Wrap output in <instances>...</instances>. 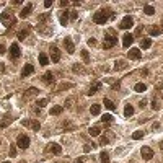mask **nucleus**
I'll use <instances>...</instances> for the list:
<instances>
[{
  "mask_svg": "<svg viewBox=\"0 0 163 163\" xmlns=\"http://www.w3.org/2000/svg\"><path fill=\"white\" fill-rule=\"evenodd\" d=\"M67 87H72V83H60L59 85V90H65Z\"/></svg>",
  "mask_w": 163,
  "mask_h": 163,
  "instance_id": "obj_42",
  "label": "nucleus"
},
{
  "mask_svg": "<svg viewBox=\"0 0 163 163\" xmlns=\"http://www.w3.org/2000/svg\"><path fill=\"white\" fill-rule=\"evenodd\" d=\"M36 104L39 106V108H44V106L47 104V100H46V98H41V100H38V101H36Z\"/></svg>",
  "mask_w": 163,
  "mask_h": 163,
  "instance_id": "obj_37",
  "label": "nucleus"
},
{
  "mask_svg": "<svg viewBox=\"0 0 163 163\" xmlns=\"http://www.w3.org/2000/svg\"><path fill=\"white\" fill-rule=\"evenodd\" d=\"M26 36H28V31H26V30H21V31L18 33V39H20V41L26 39Z\"/></svg>",
  "mask_w": 163,
  "mask_h": 163,
  "instance_id": "obj_35",
  "label": "nucleus"
},
{
  "mask_svg": "<svg viewBox=\"0 0 163 163\" xmlns=\"http://www.w3.org/2000/svg\"><path fill=\"white\" fill-rule=\"evenodd\" d=\"M100 111H101V106H100V104H93V106L90 108L91 116H98V114H100Z\"/></svg>",
  "mask_w": 163,
  "mask_h": 163,
  "instance_id": "obj_23",
  "label": "nucleus"
},
{
  "mask_svg": "<svg viewBox=\"0 0 163 163\" xmlns=\"http://www.w3.org/2000/svg\"><path fill=\"white\" fill-rule=\"evenodd\" d=\"M158 129H160V124L155 122V124H153V131H158Z\"/></svg>",
  "mask_w": 163,
  "mask_h": 163,
  "instance_id": "obj_49",
  "label": "nucleus"
},
{
  "mask_svg": "<svg viewBox=\"0 0 163 163\" xmlns=\"http://www.w3.org/2000/svg\"><path fill=\"white\" fill-rule=\"evenodd\" d=\"M114 17V13H113L109 8H103V10H98L95 15H93V21L96 25H104L106 21H108L109 18Z\"/></svg>",
  "mask_w": 163,
  "mask_h": 163,
  "instance_id": "obj_1",
  "label": "nucleus"
},
{
  "mask_svg": "<svg viewBox=\"0 0 163 163\" xmlns=\"http://www.w3.org/2000/svg\"><path fill=\"white\" fill-rule=\"evenodd\" d=\"M72 70H74V72H83V67L79 65V64H75V65L72 67Z\"/></svg>",
  "mask_w": 163,
  "mask_h": 163,
  "instance_id": "obj_39",
  "label": "nucleus"
},
{
  "mask_svg": "<svg viewBox=\"0 0 163 163\" xmlns=\"http://www.w3.org/2000/svg\"><path fill=\"white\" fill-rule=\"evenodd\" d=\"M42 80H44L46 83H52L54 82V74L52 72H46L44 75H42Z\"/></svg>",
  "mask_w": 163,
  "mask_h": 163,
  "instance_id": "obj_22",
  "label": "nucleus"
},
{
  "mask_svg": "<svg viewBox=\"0 0 163 163\" xmlns=\"http://www.w3.org/2000/svg\"><path fill=\"white\" fill-rule=\"evenodd\" d=\"M160 145H161V148H163V142H161V144H160Z\"/></svg>",
  "mask_w": 163,
  "mask_h": 163,
  "instance_id": "obj_54",
  "label": "nucleus"
},
{
  "mask_svg": "<svg viewBox=\"0 0 163 163\" xmlns=\"http://www.w3.org/2000/svg\"><path fill=\"white\" fill-rule=\"evenodd\" d=\"M39 64H41V65H47V64H49V57H47L44 52L39 54Z\"/></svg>",
  "mask_w": 163,
  "mask_h": 163,
  "instance_id": "obj_26",
  "label": "nucleus"
},
{
  "mask_svg": "<svg viewBox=\"0 0 163 163\" xmlns=\"http://www.w3.org/2000/svg\"><path fill=\"white\" fill-rule=\"evenodd\" d=\"M132 42H134V34L126 33L124 36H122V46L124 47H129V46H132Z\"/></svg>",
  "mask_w": 163,
  "mask_h": 163,
  "instance_id": "obj_14",
  "label": "nucleus"
},
{
  "mask_svg": "<svg viewBox=\"0 0 163 163\" xmlns=\"http://www.w3.org/2000/svg\"><path fill=\"white\" fill-rule=\"evenodd\" d=\"M126 67H127V62H124V60H117L114 64V70H121V69H126Z\"/></svg>",
  "mask_w": 163,
  "mask_h": 163,
  "instance_id": "obj_29",
  "label": "nucleus"
},
{
  "mask_svg": "<svg viewBox=\"0 0 163 163\" xmlns=\"http://www.w3.org/2000/svg\"><path fill=\"white\" fill-rule=\"evenodd\" d=\"M31 10H33V3H28V5L25 7V8L20 12V18H26V17L31 13Z\"/></svg>",
  "mask_w": 163,
  "mask_h": 163,
  "instance_id": "obj_16",
  "label": "nucleus"
},
{
  "mask_svg": "<svg viewBox=\"0 0 163 163\" xmlns=\"http://www.w3.org/2000/svg\"><path fill=\"white\" fill-rule=\"evenodd\" d=\"M70 18H72V20H77V18H79V13H77V10H72V12H70Z\"/></svg>",
  "mask_w": 163,
  "mask_h": 163,
  "instance_id": "obj_41",
  "label": "nucleus"
},
{
  "mask_svg": "<svg viewBox=\"0 0 163 163\" xmlns=\"http://www.w3.org/2000/svg\"><path fill=\"white\" fill-rule=\"evenodd\" d=\"M140 155H142L144 160H152L153 158V150L150 147H142L140 148Z\"/></svg>",
  "mask_w": 163,
  "mask_h": 163,
  "instance_id": "obj_8",
  "label": "nucleus"
},
{
  "mask_svg": "<svg viewBox=\"0 0 163 163\" xmlns=\"http://www.w3.org/2000/svg\"><path fill=\"white\" fill-rule=\"evenodd\" d=\"M2 163H10V161H2Z\"/></svg>",
  "mask_w": 163,
  "mask_h": 163,
  "instance_id": "obj_53",
  "label": "nucleus"
},
{
  "mask_svg": "<svg viewBox=\"0 0 163 163\" xmlns=\"http://www.w3.org/2000/svg\"><path fill=\"white\" fill-rule=\"evenodd\" d=\"M69 18H70V10H64V12L60 13V17H59L60 25H62V26H65V25L69 23Z\"/></svg>",
  "mask_w": 163,
  "mask_h": 163,
  "instance_id": "obj_15",
  "label": "nucleus"
},
{
  "mask_svg": "<svg viewBox=\"0 0 163 163\" xmlns=\"http://www.w3.org/2000/svg\"><path fill=\"white\" fill-rule=\"evenodd\" d=\"M7 52V49H5V46L2 44V42H0V55H2V54H5Z\"/></svg>",
  "mask_w": 163,
  "mask_h": 163,
  "instance_id": "obj_44",
  "label": "nucleus"
},
{
  "mask_svg": "<svg viewBox=\"0 0 163 163\" xmlns=\"http://www.w3.org/2000/svg\"><path fill=\"white\" fill-rule=\"evenodd\" d=\"M64 46H65V51H67L69 54H74V52H75V44H74V41L70 39L69 36L64 38Z\"/></svg>",
  "mask_w": 163,
  "mask_h": 163,
  "instance_id": "obj_7",
  "label": "nucleus"
},
{
  "mask_svg": "<svg viewBox=\"0 0 163 163\" xmlns=\"http://www.w3.org/2000/svg\"><path fill=\"white\" fill-rule=\"evenodd\" d=\"M139 104H140V106H142V108H144V106H145V104H147V101H145V100H142V101H140V103H139Z\"/></svg>",
  "mask_w": 163,
  "mask_h": 163,
  "instance_id": "obj_51",
  "label": "nucleus"
},
{
  "mask_svg": "<svg viewBox=\"0 0 163 163\" xmlns=\"http://www.w3.org/2000/svg\"><path fill=\"white\" fill-rule=\"evenodd\" d=\"M47 18H49V13H42V15H39L38 20H39V21H46Z\"/></svg>",
  "mask_w": 163,
  "mask_h": 163,
  "instance_id": "obj_40",
  "label": "nucleus"
},
{
  "mask_svg": "<svg viewBox=\"0 0 163 163\" xmlns=\"http://www.w3.org/2000/svg\"><path fill=\"white\" fill-rule=\"evenodd\" d=\"M108 142H109V140H106V139H104V137H103V139H101V144H103V145H106V144H108Z\"/></svg>",
  "mask_w": 163,
  "mask_h": 163,
  "instance_id": "obj_50",
  "label": "nucleus"
},
{
  "mask_svg": "<svg viewBox=\"0 0 163 163\" xmlns=\"http://www.w3.org/2000/svg\"><path fill=\"white\" fill-rule=\"evenodd\" d=\"M49 51H51V60L52 62H59L60 60V49L57 46H51Z\"/></svg>",
  "mask_w": 163,
  "mask_h": 163,
  "instance_id": "obj_6",
  "label": "nucleus"
},
{
  "mask_svg": "<svg viewBox=\"0 0 163 163\" xmlns=\"http://www.w3.org/2000/svg\"><path fill=\"white\" fill-rule=\"evenodd\" d=\"M134 90H136L137 93H144V91L147 90V85H144V83H137L136 87H134Z\"/></svg>",
  "mask_w": 163,
  "mask_h": 163,
  "instance_id": "obj_28",
  "label": "nucleus"
},
{
  "mask_svg": "<svg viewBox=\"0 0 163 163\" xmlns=\"http://www.w3.org/2000/svg\"><path fill=\"white\" fill-rule=\"evenodd\" d=\"M8 155H10V157H15V155H17V147L13 145V144L10 145V153Z\"/></svg>",
  "mask_w": 163,
  "mask_h": 163,
  "instance_id": "obj_38",
  "label": "nucleus"
},
{
  "mask_svg": "<svg viewBox=\"0 0 163 163\" xmlns=\"http://www.w3.org/2000/svg\"><path fill=\"white\" fill-rule=\"evenodd\" d=\"M132 114H134V108H132V104H126V108H124V116L131 117Z\"/></svg>",
  "mask_w": 163,
  "mask_h": 163,
  "instance_id": "obj_25",
  "label": "nucleus"
},
{
  "mask_svg": "<svg viewBox=\"0 0 163 163\" xmlns=\"http://www.w3.org/2000/svg\"><path fill=\"white\" fill-rule=\"evenodd\" d=\"M0 21H2V23H3V26H5V28H10L12 25H15V23H17L15 17H12L8 12H3V13H0Z\"/></svg>",
  "mask_w": 163,
  "mask_h": 163,
  "instance_id": "obj_2",
  "label": "nucleus"
},
{
  "mask_svg": "<svg viewBox=\"0 0 163 163\" xmlns=\"http://www.w3.org/2000/svg\"><path fill=\"white\" fill-rule=\"evenodd\" d=\"M59 3H60L62 7H67V5H69L70 2H67V0H60V2H59Z\"/></svg>",
  "mask_w": 163,
  "mask_h": 163,
  "instance_id": "obj_46",
  "label": "nucleus"
},
{
  "mask_svg": "<svg viewBox=\"0 0 163 163\" xmlns=\"http://www.w3.org/2000/svg\"><path fill=\"white\" fill-rule=\"evenodd\" d=\"M82 57H83V62L85 64L90 62V54H88V51H82Z\"/></svg>",
  "mask_w": 163,
  "mask_h": 163,
  "instance_id": "obj_36",
  "label": "nucleus"
},
{
  "mask_svg": "<svg viewBox=\"0 0 163 163\" xmlns=\"http://www.w3.org/2000/svg\"><path fill=\"white\" fill-rule=\"evenodd\" d=\"M103 122H113V121H114V117H113L111 114H103Z\"/></svg>",
  "mask_w": 163,
  "mask_h": 163,
  "instance_id": "obj_34",
  "label": "nucleus"
},
{
  "mask_svg": "<svg viewBox=\"0 0 163 163\" xmlns=\"http://www.w3.org/2000/svg\"><path fill=\"white\" fill-rule=\"evenodd\" d=\"M100 160H101V163H109V155L106 152H101L100 153Z\"/></svg>",
  "mask_w": 163,
  "mask_h": 163,
  "instance_id": "obj_32",
  "label": "nucleus"
},
{
  "mask_svg": "<svg viewBox=\"0 0 163 163\" xmlns=\"http://www.w3.org/2000/svg\"><path fill=\"white\" fill-rule=\"evenodd\" d=\"M100 88H101V82H95V83L90 87V90H88V93H87V95H88V96L95 95V93H96V91L100 90Z\"/></svg>",
  "mask_w": 163,
  "mask_h": 163,
  "instance_id": "obj_17",
  "label": "nucleus"
},
{
  "mask_svg": "<svg viewBox=\"0 0 163 163\" xmlns=\"http://www.w3.org/2000/svg\"><path fill=\"white\" fill-rule=\"evenodd\" d=\"M38 88H34V87H31L30 90H28L26 91V93H25V100H28V98H30V96H34V95H38Z\"/></svg>",
  "mask_w": 163,
  "mask_h": 163,
  "instance_id": "obj_24",
  "label": "nucleus"
},
{
  "mask_svg": "<svg viewBox=\"0 0 163 163\" xmlns=\"http://www.w3.org/2000/svg\"><path fill=\"white\" fill-rule=\"evenodd\" d=\"M140 74H142L144 77H147V75H148V70H147V69H142V70H140Z\"/></svg>",
  "mask_w": 163,
  "mask_h": 163,
  "instance_id": "obj_47",
  "label": "nucleus"
},
{
  "mask_svg": "<svg viewBox=\"0 0 163 163\" xmlns=\"http://www.w3.org/2000/svg\"><path fill=\"white\" fill-rule=\"evenodd\" d=\"M21 124L23 126H30L33 131H39V121H36V119H33V121H30V119H23V121H21Z\"/></svg>",
  "mask_w": 163,
  "mask_h": 163,
  "instance_id": "obj_11",
  "label": "nucleus"
},
{
  "mask_svg": "<svg viewBox=\"0 0 163 163\" xmlns=\"http://www.w3.org/2000/svg\"><path fill=\"white\" fill-rule=\"evenodd\" d=\"M132 25H134L132 17H124L121 25H119V28H121V30H129V28H132Z\"/></svg>",
  "mask_w": 163,
  "mask_h": 163,
  "instance_id": "obj_10",
  "label": "nucleus"
},
{
  "mask_svg": "<svg viewBox=\"0 0 163 163\" xmlns=\"http://www.w3.org/2000/svg\"><path fill=\"white\" fill-rule=\"evenodd\" d=\"M62 106H52V108H51V114L52 116H57V114H60V113H62Z\"/></svg>",
  "mask_w": 163,
  "mask_h": 163,
  "instance_id": "obj_30",
  "label": "nucleus"
},
{
  "mask_svg": "<svg viewBox=\"0 0 163 163\" xmlns=\"http://www.w3.org/2000/svg\"><path fill=\"white\" fill-rule=\"evenodd\" d=\"M88 46H96V39L95 38H90L88 39Z\"/></svg>",
  "mask_w": 163,
  "mask_h": 163,
  "instance_id": "obj_43",
  "label": "nucleus"
},
{
  "mask_svg": "<svg viewBox=\"0 0 163 163\" xmlns=\"http://www.w3.org/2000/svg\"><path fill=\"white\" fill-rule=\"evenodd\" d=\"M46 152H47V153H52V155H60V153H62V147H60L59 144L51 142V144H47Z\"/></svg>",
  "mask_w": 163,
  "mask_h": 163,
  "instance_id": "obj_4",
  "label": "nucleus"
},
{
  "mask_svg": "<svg viewBox=\"0 0 163 163\" xmlns=\"http://www.w3.org/2000/svg\"><path fill=\"white\" fill-rule=\"evenodd\" d=\"M158 106H160V104H158L157 101H153V103H152V108H153V109H158Z\"/></svg>",
  "mask_w": 163,
  "mask_h": 163,
  "instance_id": "obj_48",
  "label": "nucleus"
},
{
  "mask_svg": "<svg viewBox=\"0 0 163 163\" xmlns=\"http://www.w3.org/2000/svg\"><path fill=\"white\" fill-rule=\"evenodd\" d=\"M10 55H12V59H18L21 55V49H20V46L17 44V42H13V44L10 46Z\"/></svg>",
  "mask_w": 163,
  "mask_h": 163,
  "instance_id": "obj_9",
  "label": "nucleus"
},
{
  "mask_svg": "<svg viewBox=\"0 0 163 163\" xmlns=\"http://www.w3.org/2000/svg\"><path fill=\"white\" fill-rule=\"evenodd\" d=\"M116 44H117V38L113 36L111 33L106 34L104 39H103V49H111V47H114Z\"/></svg>",
  "mask_w": 163,
  "mask_h": 163,
  "instance_id": "obj_3",
  "label": "nucleus"
},
{
  "mask_svg": "<svg viewBox=\"0 0 163 163\" xmlns=\"http://www.w3.org/2000/svg\"><path fill=\"white\" fill-rule=\"evenodd\" d=\"M44 7H46V8H51V7H52V2H49V0H46V2H44Z\"/></svg>",
  "mask_w": 163,
  "mask_h": 163,
  "instance_id": "obj_45",
  "label": "nucleus"
},
{
  "mask_svg": "<svg viewBox=\"0 0 163 163\" xmlns=\"http://www.w3.org/2000/svg\"><path fill=\"white\" fill-rule=\"evenodd\" d=\"M148 33H150V36H160V34H161V28L150 26V28H148Z\"/></svg>",
  "mask_w": 163,
  "mask_h": 163,
  "instance_id": "obj_20",
  "label": "nucleus"
},
{
  "mask_svg": "<svg viewBox=\"0 0 163 163\" xmlns=\"http://www.w3.org/2000/svg\"><path fill=\"white\" fill-rule=\"evenodd\" d=\"M104 108H108L109 111H114V109H116V104L113 103L111 100H108V98H106V100H104Z\"/></svg>",
  "mask_w": 163,
  "mask_h": 163,
  "instance_id": "obj_27",
  "label": "nucleus"
},
{
  "mask_svg": "<svg viewBox=\"0 0 163 163\" xmlns=\"http://www.w3.org/2000/svg\"><path fill=\"white\" fill-rule=\"evenodd\" d=\"M144 13H145V15H153L155 8H153L152 5H147V7H144Z\"/></svg>",
  "mask_w": 163,
  "mask_h": 163,
  "instance_id": "obj_31",
  "label": "nucleus"
},
{
  "mask_svg": "<svg viewBox=\"0 0 163 163\" xmlns=\"http://www.w3.org/2000/svg\"><path fill=\"white\" fill-rule=\"evenodd\" d=\"M12 121H13V117H12L10 114H5V116H3V119L0 121V129H3V127H7V126H8Z\"/></svg>",
  "mask_w": 163,
  "mask_h": 163,
  "instance_id": "obj_18",
  "label": "nucleus"
},
{
  "mask_svg": "<svg viewBox=\"0 0 163 163\" xmlns=\"http://www.w3.org/2000/svg\"><path fill=\"white\" fill-rule=\"evenodd\" d=\"M33 72H34V67L31 65V64H26V65L23 67V70H21V79H26V77H30Z\"/></svg>",
  "mask_w": 163,
  "mask_h": 163,
  "instance_id": "obj_13",
  "label": "nucleus"
},
{
  "mask_svg": "<svg viewBox=\"0 0 163 163\" xmlns=\"http://www.w3.org/2000/svg\"><path fill=\"white\" fill-rule=\"evenodd\" d=\"M88 132H90L91 137H96V136H100V134H101V127L93 126V127H90V129H88Z\"/></svg>",
  "mask_w": 163,
  "mask_h": 163,
  "instance_id": "obj_19",
  "label": "nucleus"
},
{
  "mask_svg": "<svg viewBox=\"0 0 163 163\" xmlns=\"http://www.w3.org/2000/svg\"><path fill=\"white\" fill-rule=\"evenodd\" d=\"M142 137H144V131H136V132L132 134V139L134 140H139V139H142Z\"/></svg>",
  "mask_w": 163,
  "mask_h": 163,
  "instance_id": "obj_33",
  "label": "nucleus"
},
{
  "mask_svg": "<svg viewBox=\"0 0 163 163\" xmlns=\"http://www.w3.org/2000/svg\"><path fill=\"white\" fill-rule=\"evenodd\" d=\"M17 145L20 148H23V150H26V148L30 147V137H28V136H20L17 139Z\"/></svg>",
  "mask_w": 163,
  "mask_h": 163,
  "instance_id": "obj_5",
  "label": "nucleus"
},
{
  "mask_svg": "<svg viewBox=\"0 0 163 163\" xmlns=\"http://www.w3.org/2000/svg\"><path fill=\"white\" fill-rule=\"evenodd\" d=\"M127 57H129V59H134V60H139L140 57H142V52H140V49L132 47L131 51L127 52Z\"/></svg>",
  "mask_w": 163,
  "mask_h": 163,
  "instance_id": "obj_12",
  "label": "nucleus"
},
{
  "mask_svg": "<svg viewBox=\"0 0 163 163\" xmlns=\"http://www.w3.org/2000/svg\"><path fill=\"white\" fill-rule=\"evenodd\" d=\"M74 163H83V160H82V158H79V160H75Z\"/></svg>",
  "mask_w": 163,
  "mask_h": 163,
  "instance_id": "obj_52",
  "label": "nucleus"
},
{
  "mask_svg": "<svg viewBox=\"0 0 163 163\" xmlns=\"http://www.w3.org/2000/svg\"><path fill=\"white\" fill-rule=\"evenodd\" d=\"M152 46V39L150 38H144L142 41H140V49H148Z\"/></svg>",
  "mask_w": 163,
  "mask_h": 163,
  "instance_id": "obj_21",
  "label": "nucleus"
}]
</instances>
